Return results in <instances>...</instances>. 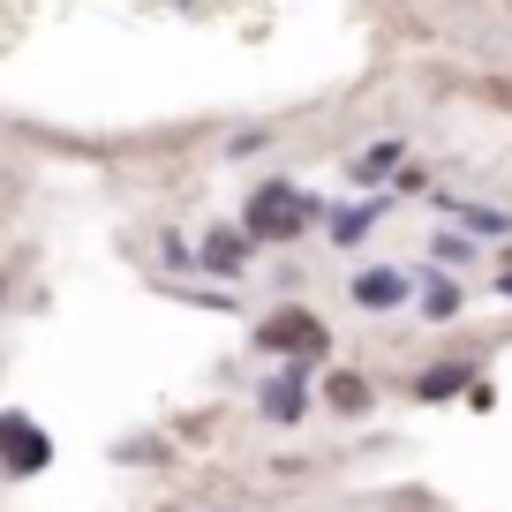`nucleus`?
I'll list each match as a JSON object with an SVG mask.
<instances>
[{
  "label": "nucleus",
  "mask_w": 512,
  "mask_h": 512,
  "mask_svg": "<svg viewBox=\"0 0 512 512\" xmlns=\"http://www.w3.org/2000/svg\"><path fill=\"white\" fill-rule=\"evenodd\" d=\"M0 294H8V287H0Z\"/></svg>",
  "instance_id": "nucleus-11"
},
{
  "label": "nucleus",
  "mask_w": 512,
  "mask_h": 512,
  "mask_svg": "<svg viewBox=\"0 0 512 512\" xmlns=\"http://www.w3.org/2000/svg\"><path fill=\"white\" fill-rule=\"evenodd\" d=\"M256 347H264V354H294L287 369H309V362L332 354V332H324L309 309H272V317L256 324Z\"/></svg>",
  "instance_id": "nucleus-2"
},
{
  "label": "nucleus",
  "mask_w": 512,
  "mask_h": 512,
  "mask_svg": "<svg viewBox=\"0 0 512 512\" xmlns=\"http://www.w3.org/2000/svg\"><path fill=\"white\" fill-rule=\"evenodd\" d=\"M46 460H53V445L31 415H0V467L8 475H46Z\"/></svg>",
  "instance_id": "nucleus-3"
},
{
  "label": "nucleus",
  "mask_w": 512,
  "mask_h": 512,
  "mask_svg": "<svg viewBox=\"0 0 512 512\" xmlns=\"http://www.w3.org/2000/svg\"><path fill=\"white\" fill-rule=\"evenodd\" d=\"M324 400H332V415H362V407H369V384L354 377V369H332V377H324Z\"/></svg>",
  "instance_id": "nucleus-7"
},
{
  "label": "nucleus",
  "mask_w": 512,
  "mask_h": 512,
  "mask_svg": "<svg viewBox=\"0 0 512 512\" xmlns=\"http://www.w3.org/2000/svg\"><path fill=\"white\" fill-rule=\"evenodd\" d=\"M309 219H317V204H309L294 181H264V189H249V204H241L249 241H294V234H309Z\"/></svg>",
  "instance_id": "nucleus-1"
},
{
  "label": "nucleus",
  "mask_w": 512,
  "mask_h": 512,
  "mask_svg": "<svg viewBox=\"0 0 512 512\" xmlns=\"http://www.w3.org/2000/svg\"><path fill=\"white\" fill-rule=\"evenodd\" d=\"M384 166H392V144H384V151H369V159H354V181H377Z\"/></svg>",
  "instance_id": "nucleus-10"
},
{
  "label": "nucleus",
  "mask_w": 512,
  "mask_h": 512,
  "mask_svg": "<svg viewBox=\"0 0 512 512\" xmlns=\"http://www.w3.org/2000/svg\"><path fill=\"white\" fill-rule=\"evenodd\" d=\"M204 264H211V272H241V234H211L204 241Z\"/></svg>",
  "instance_id": "nucleus-9"
},
{
  "label": "nucleus",
  "mask_w": 512,
  "mask_h": 512,
  "mask_svg": "<svg viewBox=\"0 0 512 512\" xmlns=\"http://www.w3.org/2000/svg\"><path fill=\"white\" fill-rule=\"evenodd\" d=\"M302 377H309V369H294V377L264 384V415H272V422H302Z\"/></svg>",
  "instance_id": "nucleus-6"
},
{
  "label": "nucleus",
  "mask_w": 512,
  "mask_h": 512,
  "mask_svg": "<svg viewBox=\"0 0 512 512\" xmlns=\"http://www.w3.org/2000/svg\"><path fill=\"white\" fill-rule=\"evenodd\" d=\"M467 384H475V362H437V369H422L415 377V400H452V392H467Z\"/></svg>",
  "instance_id": "nucleus-5"
},
{
  "label": "nucleus",
  "mask_w": 512,
  "mask_h": 512,
  "mask_svg": "<svg viewBox=\"0 0 512 512\" xmlns=\"http://www.w3.org/2000/svg\"><path fill=\"white\" fill-rule=\"evenodd\" d=\"M422 317H430V324H452V317H460V287H452V279H422Z\"/></svg>",
  "instance_id": "nucleus-8"
},
{
  "label": "nucleus",
  "mask_w": 512,
  "mask_h": 512,
  "mask_svg": "<svg viewBox=\"0 0 512 512\" xmlns=\"http://www.w3.org/2000/svg\"><path fill=\"white\" fill-rule=\"evenodd\" d=\"M407 302V272H354V309H369V317H384V309Z\"/></svg>",
  "instance_id": "nucleus-4"
}]
</instances>
